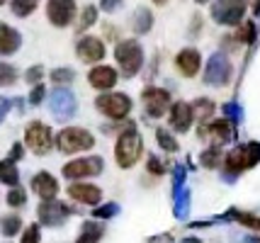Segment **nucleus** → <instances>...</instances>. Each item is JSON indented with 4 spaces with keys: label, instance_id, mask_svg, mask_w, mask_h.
I'll use <instances>...</instances> for the list:
<instances>
[{
    "label": "nucleus",
    "instance_id": "obj_40",
    "mask_svg": "<svg viewBox=\"0 0 260 243\" xmlns=\"http://www.w3.org/2000/svg\"><path fill=\"white\" fill-rule=\"evenodd\" d=\"M8 107H10V102H8V100H3V97H0V119H3V117H5V112H8Z\"/></svg>",
    "mask_w": 260,
    "mask_h": 243
},
{
    "label": "nucleus",
    "instance_id": "obj_28",
    "mask_svg": "<svg viewBox=\"0 0 260 243\" xmlns=\"http://www.w3.org/2000/svg\"><path fill=\"white\" fill-rule=\"evenodd\" d=\"M156 136H158V144H160V146H163L166 151H175V149H178V144L173 141V136H170L166 129H156Z\"/></svg>",
    "mask_w": 260,
    "mask_h": 243
},
{
    "label": "nucleus",
    "instance_id": "obj_26",
    "mask_svg": "<svg viewBox=\"0 0 260 243\" xmlns=\"http://www.w3.org/2000/svg\"><path fill=\"white\" fill-rule=\"evenodd\" d=\"M236 39H238V42H243V44H250V42L255 39V24H253V22H243V24H241V29H238Z\"/></svg>",
    "mask_w": 260,
    "mask_h": 243
},
{
    "label": "nucleus",
    "instance_id": "obj_24",
    "mask_svg": "<svg viewBox=\"0 0 260 243\" xmlns=\"http://www.w3.org/2000/svg\"><path fill=\"white\" fill-rule=\"evenodd\" d=\"M100 233H102V229L98 224H85V226H83V236H80L78 243H98Z\"/></svg>",
    "mask_w": 260,
    "mask_h": 243
},
{
    "label": "nucleus",
    "instance_id": "obj_23",
    "mask_svg": "<svg viewBox=\"0 0 260 243\" xmlns=\"http://www.w3.org/2000/svg\"><path fill=\"white\" fill-rule=\"evenodd\" d=\"M0 229H3L5 236H15V233L20 231V217H15V214L3 217V219H0Z\"/></svg>",
    "mask_w": 260,
    "mask_h": 243
},
{
    "label": "nucleus",
    "instance_id": "obj_35",
    "mask_svg": "<svg viewBox=\"0 0 260 243\" xmlns=\"http://www.w3.org/2000/svg\"><path fill=\"white\" fill-rule=\"evenodd\" d=\"M148 170H151V173H163V170H166V165H163V163H160V158H151V161H148Z\"/></svg>",
    "mask_w": 260,
    "mask_h": 243
},
{
    "label": "nucleus",
    "instance_id": "obj_32",
    "mask_svg": "<svg viewBox=\"0 0 260 243\" xmlns=\"http://www.w3.org/2000/svg\"><path fill=\"white\" fill-rule=\"evenodd\" d=\"M20 243H39V224H32L27 226L22 233V241Z\"/></svg>",
    "mask_w": 260,
    "mask_h": 243
},
{
    "label": "nucleus",
    "instance_id": "obj_29",
    "mask_svg": "<svg viewBox=\"0 0 260 243\" xmlns=\"http://www.w3.org/2000/svg\"><path fill=\"white\" fill-rule=\"evenodd\" d=\"M51 81L56 83V85H66V83L73 81V71H68V68H56L54 73H51Z\"/></svg>",
    "mask_w": 260,
    "mask_h": 243
},
{
    "label": "nucleus",
    "instance_id": "obj_41",
    "mask_svg": "<svg viewBox=\"0 0 260 243\" xmlns=\"http://www.w3.org/2000/svg\"><path fill=\"white\" fill-rule=\"evenodd\" d=\"M260 12V0H255V15Z\"/></svg>",
    "mask_w": 260,
    "mask_h": 243
},
{
    "label": "nucleus",
    "instance_id": "obj_7",
    "mask_svg": "<svg viewBox=\"0 0 260 243\" xmlns=\"http://www.w3.org/2000/svg\"><path fill=\"white\" fill-rule=\"evenodd\" d=\"M24 141L27 146L34 151V153H49L51 146H54V136H51V129L46 124H39L34 122L27 127V134H24Z\"/></svg>",
    "mask_w": 260,
    "mask_h": 243
},
{
    "label": "nucleus",
    "instance_id": "obj_3",
    "mask_svg": "<svg viewBox=\"0 0 260 243\" xmlns=\"http://www.w3.org/2000/svg\"><path fill=\"white\" fill-rule=\"evenodd\" d=\"M58 149L63 151V153H78V151H88L92 149V139L90 131H85V129H78V127H68L63 129L61 134H58Z\"/></svg>",
    "mask_w": 260,
    "mask_h": 243
},
{
    "label": "nucleus",
    "instance_id": "obj_30",
    "mask_svg": "<svg viewBox=\"0 0 260 243\" xmlns=\"http://www.w3.org/2000/svg\"><path fill=\"white\" fill-rule=\"evenodd\" d=\"M24 190L22 187H15V190H10V192H8V204H10V207H22L24 204Z\"/></svg>",
    "mask_w": 260,
    "mask_h": 243
},
{
    "label": "nucleus",
    "instance_id": "obj_27",
    "mask_svg": "<svg viewBox=\"0 0 260 243\" xmlns=\"http://www.w3.org/2000/svg\"><path fill=\"white\" fill-rule=\"evenodd\" d=\"M17 78V71L10 63H0V85H12Z\"/></svg>",
    "mask_w": 260,
    "mask_h": 243
},
{
    "label": "nucleus",
    "instance_id": "obj_36",
    "mask_svg": "<svg viewBox=\"0 0 260 243\" xmlns=\"http://www.w3.org/2000/svg\"><path fill=\"white\" fill-rule=\"evenodd\" d=\"M42 97H44V88H42V85H37V88L32 90V95H29V102L39 105V102H42Z\"/></svg>",
    "mask_w": 260,
    "mask_h": 243
},
{
    "label": "nucleus",
    "instance_id": "obj_2",
    "mask_svg": "<svg viewBox=\"0 0 260 243\" xmlns=\"http://www.w3.org/2000/svg\"><path fill=\"white\" fill-rule=\"evenodd\" d=\"M114 58H117V63H119L124 76H134L136 71L141 68V63H144V51H141V47L136 42L129 39V42H119L117 44Z\"/></svg>",
    "mask_w": 260,
    "mask_h": 243
},
{
    "label": "nucleus",
    "instance_id": "obj_39",
    "mask_svg": "<svg viewBox=\"0 0 260 243\" xmlns=\"http://www.w3.org/2000/svg\"><path fill=\"white\" fill-rule=\"evenodd\" d=\"M119 3L122 0H102V10H114V8H119Z\"/></svg>",
    "mask_w": 260,
    "mask_h": 243
},
{
    "label": "nucleus",
    "instance_id": "obj_8",
    "mask_svg": "<svg viewBox=\"0 0 260 243\" xmlns=\"http://www.w3.org/2000/svg\"><path fill=\"white\" fill-rule=\"evenodd\" d=\"M46 17L56 27H66L76 17V0H49L46 3Z\"/></svg>",
    "mask_w": 260,
    "mask_h": 243
},
{
    "label": "nucleus",
    "instance_id": "obj_22",
    "mask_svg": "<svg viewBox=\"0 0 260 243\" xmlns=\"http://www.w3.org/2000/svg\"><path fill=\"white\" fill-rule=\"evenodd\" d=\"M95 20H98V8H95V5H88V8L83 10V15H80V20H78V32H85L88 27H92Z\"/></svg>",
    "mask_w": 260,
    "mask_h": 243
},
{
    "label": "nucleus",
    "instance_id": "obj_33",
    "mask_svg": "<svg viewBox=\"0 0 260 243\" xmlns=\"http://www.w3.org/2000/svg\"><path fill=\"white\" fill-rule=\"evenodd\" d=\"M42 76H44V71H42V66H32V68L27 71V83H32V85H37V83L42 81Z\"/></svg>",
    "mask_w": 260,
    "mask_h": 243
},
{
    "label": "nucleus",
    "instance_id": "obj_12",
    "mask_svg": "<svg viewBox=\"0 0 260 243\" xmlns=\"http://www.w3.org/2000/svg\"><path fill=\"white\" fill-rule=\"evenodd\" d=\"M175 66H178V71H180L182 76L192 78L202 68V56H200L197 49H182L180 54L175 56Z\"/></svg>",
    "mask_w": 260,
    "mask_h": 243
},
{
    "label": "nucleus",
    "instance_id": "obj_20",
    "mask_svg": "<svg viewBox=\"0 0 260 243\" xmlns=\"http://www.w3.org/2000/svg\"><path fill=\"white\" fill-rule=\"evenodd\" d=\"M209 131H212V136H214L216 141H229L234 136V129H231V124H229L226 119L212 122V124H209Z\"/></svg>",
    "mask_w": 260,
    "mask_h": 243
},
{
    "label": "nucleus",
    "instance_id": "obj_14",
    "mask_svg": "<svg viewBox=\"0 0 260 243\" xmlns=\"http://www.w3.org/2000/svg\"><path fill=\"white\" fill-rule=\"evenodd\" d=\"M88 81L98 90H110L114 83H117V71L110 68V66H95L90 71V76H88Z\"/></svg>",
    "mask_w": 260,
    "mask_h": 243
},
{
    "label": "nucleus",
    "instance_id": "obj_15",
    "mask_svg": "<svg viewBox=\"0 0 260 243\" xmlns=\"http://www.w3.org/2000/svg\"><path fill=\"white\" fill-rule=\"evenodd\" d=\"M68 195L71 199H76V202H85V204H98L100 202L102 192L98 190L95 185H83V183H73V185L68 187Z\"/></svg>",
    "mask_w": 260,
    "mask_h": 243
},
{
    "label": "nucleus",
    "instance_id": "obj_4",
    "mask_svg": "<svg viewBox=\"0 0 260 243\" xmlns=\"http://www.w3.org/2000/svg\"><path fill=\"white\" fill-rule=\"evenodd\" d=\"M95 107L110 119H124L132 110V100L124 93H107L95 100Z\"/></svg>",
    "mask_w": 260,
    "mask_h": 243
},
{
    "label": "nucleus",
    "instance_id": "obj_6",
    "mask_svg": "<svg viewBox=\"0 0 260 243\" xmlns=\"http://www.w3.org/2000/svg\"><path fill=\"white\" fill-rule=\"evenodd\" d=\"M243 12H246V0H216L212 5V17L221 24L241 22Z\"/></svg>",
    "mask_w": 260,
    "mask_h": 243
},
{
    "label": "nucleus",
    "instance_id": "obj_31",
    "mask_svg": "<svg viewBox=\"0 0 260 243\" xmlns=\"http://www.w3.org/2000/svg\"><path fill=\"white\" fill-rule=\"evenodd\" d=\"M219 158H221V153L216 149H209L202 153V163L207 165V168H214V165H219Z\"/></svg>",
    "mask_w": 260,
    "mask_h": 243
},
{
    "label": "nucleus",
    "instance_id": "obj_25",
    "mask_svg": "<svg viewBox=\"0 0 260 243\" xmlns=\"http://www.w3.org/2000/svg\"><path fill=\"white\" fill-rule=\"evenodd\" d=\"M34 8H37V0H12V12L20 17H27Z\"/></svg>",
    "mask_w": 260,
    "mask_h": 243
},
{
    "label": "nucleus",
    "instance_id": "obj_18",
    "mask_svg": "<svg viewBox=\"0 0 260 243\" xmlns=\"http://www.w3.org/2000/svg\"><path fill=\"white\" fill-rule=\"evenodd\" d=\"M17 49H20V34L12 29L10 24L0 22V56L15 54Z\"/></svg>",
    "mask_w": 260,
    "mask_h": 243
},
{
    "label": "nucleus",
    "instance_id": "obj_42",
    "mask_svg": "<svg viewBox=\"0 0 260 243\" xmlns=\"http://www.w3.org/2000/svg\"><path fill=\"white\" fill-rule=\"evenodd\" d=\"M153 3H156V5H166L168 0H153Z\"/></svg>",
    "mask_w": 260,
    "mask_h": 243
},
{
    "label": "nucleus",
    "instance_id": "obj_9",
    "mask_svg": "<svg viewBox=\"0 0 260 243\" xmlns=\"http://www.w3.org/2000/svg\"><path fill=\"white\" fill-rule=\"evenodd\" d=\"M102 170V158H78V161H71L63 165V175L66 178H73V180H80V178H88V175H98Z\"/></svg>",
    "mask_w": 260,
    "mask_h": 243
},
{
    "label": "nucleus",
    "instance_id": "obj_37",
    "mask_svg": "<svg viewBox=\"0 0 260 243\" xmlns=\"http://www.w3.org/2000/svg\"><path fill=\"white\" fill-rule=\"evenodd\" d=\"M22 153H24V149L22 146H20V144H15V146H12V151H10V158H8V161H17V158H22Z\"/></svg>",
    "mask_w": 260,
    "mask_h": 243
},
{
    "label": "nucleus",
    "instance_id": "obj_16",
    "mask_svg": "<svg viewBox=\"0 0 260 243\" xmlns=\"http://www.w3.org/2000/svg\"><path fill=\"white\" fill-rule=\"evenodd\" d=\"M192 122V110L187 102H175V107L170 110V127L175 131H187Z\"/></svg>",
    "mask_w": 260,
    "mask_h": 243
},
{
    "label": "nucleus",
    "instance_id": "obj_43",
    "mask_svg": "<svg viewBox=\"0 0 260 243\" xmlns=\"http://www.w3.org/2000/svg\"><path fill=\"white\" fill-rule=\"evenodd\" d=\"M197 3H207V0H197Z\"/></svg>",
    "mask_w": 260,
    "mask_h": 243
},
{
    "label": "nucleus",
    "instance_id": "obj_1",
    "mask_svg": "<svg viewBox=\"0 0 260 243\" xmlns=\"http://www.w3.org/2000/svg\"><path fill=\"white\" fill-rule=\"evenodd\" d=\"M141 151H144L141 136L136 134L134 129H126L124 134H119L117 146H114V158H117V165H122V168H132V165L139 161Z\"/></svg>",
    "mask_w": 260,
    "mask_h": 243
},
{
    "label": "nucleus",
    "instance_id": "obj_5",
    "mask_svg": "<svg viewBox=\"0 0 260 243\" xmlns=\"http://www.w3.org/2000/svg\"><path fill=\"white\" fill-rule=\"evenodd\" d=\"M260 161V144H248V146H238L226 156V168L231 173H238L243 168H250Z\"/></svg>",
    "mask_w": 260,
    "mask_h": 243
},
{
    "label": "nucleus",
    "instance_id": "obj_34",
    "mask_svg": "<svg viewBox=\"0 0 260 243\" xmlns=\"http://www.w3.org/2000/svg\"><path fill=\"white\" fill-rule=\"evenodd\" d=\"M238 221H241V224H246V226H253V229H258L260 231V219L258 217H253V214H238Z\"/></svg>",
    "mask_w": 260,
    "mask_h": 243
},
{
    "label": "nucleus",
    "instance_id": "obj_19",
    "mask_svg": "<svg viewBox=\"0 0 260 243\" xmlns=\"http://www.w3.org/2000/svg\"><path fill=\"white\" fill-rule=\"evenodd\" d=\"M190 110H192V119L197 122H209L212 115H214V102L212 100H197L194 105H190Z\"/></svg>",
    "mask_w": 260,
    "mask_h": 243
},
{
    "label": "nucleus",
    "instance_id": "obj_10",
    "mask_svg": "<svg viewBox=\"0 0 260 243\" xmlns=\"http://www.w3.org/2000/svg\"><path fill=\"white\" fill-rule=\"evenodd\" d=\"M76 54L85 63H98L105 56V44H102L98 37H83L78 42V47H76Z\"/></svg>",
    "mask_w": 260,
    "mask_h": 243
},
{
    "label": "nucleus",
    "instance_id": "obj_11",
    "mask_svg": "<svg viewBox=\"0 0 260 243\" xmlns=\"http://www.w3.org/2000/svg\"><path fill=\"white\" fill-rule=\"evenodd\" d=\"M141 100H144V105H146L148 115H151V117H160L166 110H168L170 95L166 93V90H160V88H146Z\"/></svg>",
    "mask_w": 260,
    "mask_h": 243
},
{
    "label": "nucleus",
    "instance_id": "obj_44",
    "mask_svg": "<svg viewBox=\"0 0 260 243\" xmlns=\"http://www.w3.org/2000/svg\"><path fill=\"white\" fill-rule=\"evenodd\" d=\"M3 3H5V0H0V5H3Z\"/></svg>",
    "mask_w": 260,
    "mask_h": 243
},
{
    "label": "nucleus",
    "instance_id": "obj_21",
    "mask_svg": "<svg viewBox=\"0 0 260 243\" xmlns=\"http://www.w3.org/2000/svg\"><path fill=\"white\" fill-rule=\"evenodd\" d=\"M17 168H15V163L12 161H0V183H5V185H17Z\"/></svg>",
    "mask_w": 260,
    "mask_h": 243
},
{
    "label": "nucleus",
    "instance_id": "obj_17",
    "mask_svg": "<svg viewBox=\"0 0 260 243\" xmlns=\"http://www.w3.org/2000/svg\"><path fill=\"white\" fill-rule=\"evenodd\" d=\"M71 209L63 207V204H58L56 199H49V202H42L39 204V219L44 221V224H56V221H61L63 217H66Z\"/></svg>",
    "mask_w": 260,
    "mask_h": 243
},
{
    "label": "nucleus",
    "instance_id": "obj_13",
    "mask_svg": "<svg viewBox=\"0 0 260 243\" xmlns=\"http://www.w3.org/2000/svg\"><path fill=\"white\" fill-rule=\"evenodd\" d=\"M32 190L42 197L44 202H49V199H54V197L58 195V183L54 180V175L37 173L34 175V180H32Z\"/></svg>",
    "mask_w": 260,
    "mask_h": 243
},
{
    "label": "nucleus",
    "instance_id": "obj_38",
    "mask_svg": "<svg viewBox=\"0 0 260 243\" xmlns=\"http://www.w3.org/2000/svg\"><path fill=\"white\" fill-rule=\"evenodd\" d=\"M114 212V204H110V207H102V209H95V219H100V217H110Z\"/></svg>",
    "mask_w": 260,
    "mask_h": 243
}]
</instances>
